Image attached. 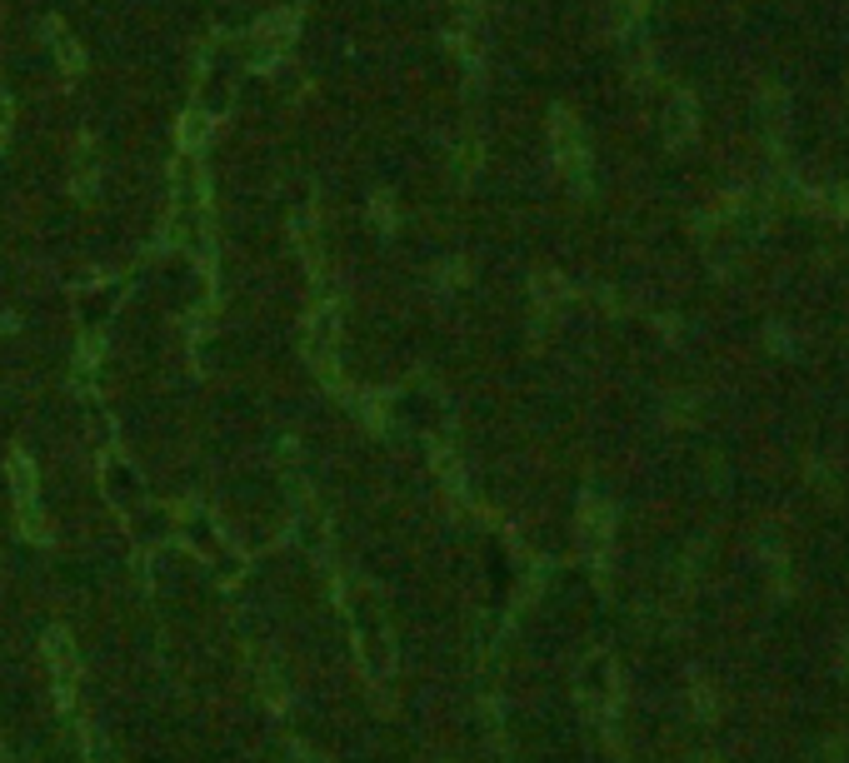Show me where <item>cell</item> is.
Masks as SVG:
<instances>
[{
    "instance_id": "1",
    "label": "cell",
    "mask_w": 849,
    "mask_h": 763,
    "mask_svg": "<svg viewBox=\"0 0 849 763\" xmlns=\"http://www.w3.org/2000/svg\"><path fill=\"white\" fill-rule=\"evenodd\" d=\"M51 35H55V51H60L66 70H80V55H76V45H70V35H66V31H51Z\"/></svg>"
},
{
    "instance_id": "2",
    "label": "cell",
    "mask_w": 849,
    "mask_h": 763,
    "mask_svg": "<svg viewBox=\"0 0 849 763\" xmlns=\"http://www.w3.org/2000/svg\"><path fill=\"white\" fill-rule=\"evenodd\" d=\"M5 125H11V110H5V90H0V141H5Z\"/></svg>"
}]
</instances>
